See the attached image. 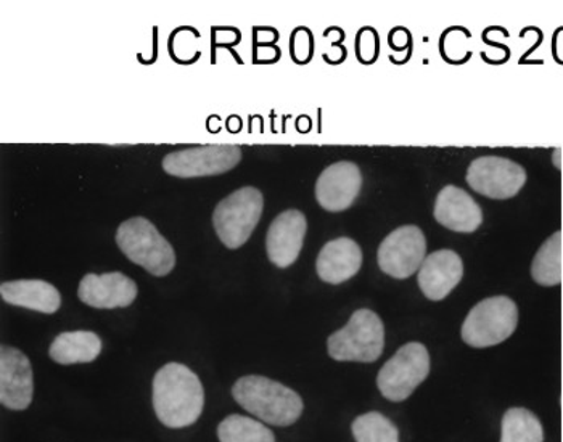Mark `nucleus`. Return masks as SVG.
Instances as JSON below:
<instances>
[{
	"label": "nucleus",
	"instance_id": "12",
	"mask_svg": "<svg viewBox=\"0 0 563 442\" xmlns=\"http://www.w3.org/2000/svg\"><path fill=\"white\" fill-rule=\"evenodd\" d=\"M363 187V174L357 165L340 162L329 166L316 183V200L330 212L347 210Z\"/></svg>",
	"mask_w": 563,
	"mask_h": 442
},
{
	"label": "nucleus",
	"instance_id": "25",
	"mask_svg": "<svg viewBox=\"0 0 563 442\" xmlns=\"http://www.w3.org/2000/svg\"><path fill=\"white\" fill-rule=\"evenodd\" d=\"M291 58L297 64H308L312 58V34L308 27H298L291 36Z\"/></svg>",
	"mask_w": 563,
	"mask_h": 442
},
{
	"label": "nucleus",
	"instance_id": "3",
	"mask_svg": "<svg viewBox=\"0 0 563 442\" xmlns=\"http://www.w3.org/2000/svg\"><path fill=\"white\" fill-rule=\"evenodd\" d=\"M385 327L371 309H360L350 322L327 340L329 356L340 362L371 364L384 353Z\"/></svg>",
	"mask_w": 563,
	"mask_h": 442
},
{
	"label": "nucleus",
	"instance_id": "16",
	"mask_svg": "<svg viewBox=\"0 0 563 442\" xmlns=\"http://www.w3.org/2000/svg\"><path fill=\"white\" fill-rule=\"evenodd\" d=\"M434 219L450 231L472 233L483 224L482 208L467 191L446 186L437 195Z\"/></svg>",
	"mask_w": 563,
	"mask_h": 442
},
{
	"label": "nucleus",
	"instance_id": "13",
	"mask_svg": "<svg viewBox=\"0 0 563 442\" xmlns=\"http://www.w3.org/2000/svg\"><path fill=\"white\" fill-rule=\"evenodd\" d=\"M306 229V216L298 210L280 212L266 236L267 257L274 266L285 269L297 263L303 248Z\"/></svg>",
	"mask_w": 563,
	"mask_h": 442
},
{
	"label": "nucleus",
	"instance_id": "11",
	"mask_svg": "<svg viewBox=\"0 0 563 442\" xmlns=\"http://www.w3.org/2000/svg\"><path fill=\"white\" fill-rule=\"evenodd\" d=\"M34 378L30 358L12 346L0 350V400L10 410H26L33 402Z\"/></svg>",
	"mask_w": 563,
	"mask_h": 442
},
{
	"label": "nucleus",
	"instance_id": "15",
	"mask_svg": "<svg viewBox=\"0 0 563 442\" xmlns=\"http://www.w3.org/2000/svg\"><path fill=\"white\" fill-rule=\"evenodd\" d=\"M464 263L453 250H438L423 261L417 281L430 301H443L461 284Z\"/></svg>",
	"mask_w": 563,
	"mask_h": 442
},
{
	"label": "nucleus",
	"instance_id": "23",
	"mask_svg": "<svg viewBox=\"0 0 563 442\" xmlns=\"http://www.w3.org/2000/svg\"><path fill=\"white\" fill-rule=\"evenodd\" d=\"M351 431L356 442H399V430L380 412H368L356 417Z\"/></svg>",
	"mask_w": 563,
	"mask_h": 442
},
{
	"label": "nucleus",
	"instance_id": "6",
	"mask_svg": "<svg viewBox=\"0 0 563 442\" xmlns=\"http://www.w3.org/2000/svg\"><path fill=\"white\" fill-rule=\"evenodd\" d=\"M263 194L255 187H243L219 201L213 225L219 240L229 250L245 245L263 214Z\"/></svg>",
	"mask_w": 563,
	"mask_h": 442
},
{
	"label": "nucleus",
	"instance_id": "14",
	"mask_svg": "<svg viewBox=\"0 0 563 442\" xmlns=\"http://www.w3.org/2000/svg\"><path fill=\"white\" fill-rule=\"evenodd\" d=\"M137 291L135 281L121 273L87 274L78 288L79 299L96 309L128 308L137 298Z\"/></svg>",
	"mask_w": 563,
	"mask_h": 442
},
{
	"label": "nucleus",
	"instance_id": "26",
	"mask_svg": "<svg viewBox=\"0 0 563 442\" xmlns=\"http://www.w3.org/2000/svg\"><path fill=\"white\" fill-rule=\"evenodd\" d=\"M552 52H554L555 62L563 65V27H559L552 41Z\"/></svg>",
	"mask_w": 563,
	"mask_h": 442
},
{
	"label": "nucleus",
	"instance_id": "20",
	"mask_svg": "<svg viewBox=\"0 0 563 442\" xmlns=\"http://www.w3.org/2000/svg\"><path fill=\"white\" fill-rule=\"evenodd\" d=\"M563 239L562 232L552 233L531 263V277L541 287H558L562 284Z\"/></svg>",
	"mask_w": 563,
	"mask_h": 442
},
{
	"label": "nucleus",
	"instance_id": "27",
	"mask_svg": "<svg viewBox=\"0 0 563 442\" xmlns=\"http://www.w3.org/2000/svg\"><path fill=\"white\" fill-rule=\"evenodd\" d=\"M562 155H563L562 148L554 150V155H552V162H554V166L558 169H562Z\"/></svg>",
	"mask_w": 563,
	"mask_h": 442
},
{
	"label": "nucleus",
	"instance_id": "7",
	"mask_svg": "<svg viewBox=\"0 0 563 442\" xmlns=\"http://www.w3.org/2000/svg\"><path fill=\"white\" fill-rule=\"evenodd\" d=\"M430 374V354L422 343H408L380 368L377 386L391 402H402Z\"/></svg>",
	"mask_w": 563,
	"mask_h": 442
},
{
	"label": "nucleus",
	"instance_id": "21",
	"mask_svg": "<svg viewBox=\"0 0 563 442\" xmlns=\"http://www.w3.org/2000/svg\"><path fill=\"white\" fill-rule=\"evenodd\" d=\"M219 442H276L273 431L252 417H225L218 427Z\"/></svg>",
	"mask_w": 563,
	"mask_h": 442
},
{
	"label": "nucleus",
	"instance_id": "5",
	"mask_svg": "<svg viewBox=\"0 0 563 442\" xmlns=\"http://www.w3.org/2000/svg\"><path fill=\"white\" fill-rule=\"evenodd\" d=\"M519 323V308L507 296L483 299L462 323V340L472 347H489L514 335Z\"/></svg>",
	"mask_w": 563,
	"mask_h": 442
},
{
	"label": "nucleus",
	"instance_id": "19",
	"mask_svg": "<svg viewBox=\"0 0 563 442\" xmlns=\"http://www.w3.org/2000/svg\"><path fill=\"white\" fill-rule=\"evenodd\" d=\"M100 353L102 340L87 330L60 333L48 347V356L62 365L89 364L96 361Z\"/></svg>",
	"mask_w": 563,
	"mask_h": 442
},
{
	"label": "nucleus",
	"instance_id": "22",
	"mask_svg": "<svg viewBox=\"0 0 563 442\" xmlns=\"http://www.w3.org/2000/svg\"><path fill=\"white\" fill-rule=\"evenodd\" d=\"M544 430L540 419L523 407H512L503 417L500 442H542Z\"/></svg>",
	"mask_w": 563,
	"mask_h": 442
},
{
	"label": "nucleus",
	"instance_id": "1",
	"mask_svg": "<svg viewBox=\"0 0 563 442\" xmlns=\"http://www.w3.org/2000/svg\"><path fill=\"white\" fill-rule=\"evenodd\" d=\"M152 400L156 417L165 427L187 428L203 413V385L187 365L169 362L153 378Z\"/></svg>",
	"mask_w": 563,
	"mask_h": 442
},
{
	"label": "nucleus",
	"instance_id": "18",
	"mask_svg": "<svg viewBox=\"0 0 563 442\" xmlns=\"http://www.w3.org/2000/svg\"><path fill=\"white\" fill-rule=\"evenodd\" d=\"M0 295L9 305L43 314H55L62 306L60 291L44 280L3 281Z\"/></svg>",
	"mask_w": 563,
	"mask_h": 442
},
{
	"label": "nucleus",
	"instance_id": "2",
	"mask_svg": "<svg viewBox=\"0 0 563 442\" xmlns=\"http://www.w3.org/2000/svg\"><path fill=\"white\" fill-rule=\"evenodd\" d=\"M232 398L242 409L274 427H290L303 413V399L274 379L249 375L232 386Z\"/></svg>",
	"mask_w": 563,
	"mask_h": 442
},
{
	"label": "nucleus",
	"instance_id": "9",
	"mask_svg": "<svg viewBox=\"0 0 563 442\" xmlns=\"http://www.w3.org/2000/svg\"><path fill=\"white\" fill-rule=\"evenodd\" d=\"M467 184L483 197L509 200L527 184V170L512 159L482 156L468 166Z\"/></svg>",
	"mask_w": 563,
	"mask_h": 442
},
{
	"label": "nucleus",
	"instance_id": "4",
	"mask_svg": "<svg viewBox=\"0 0 563 442\" xmlns=\"http://www.w3.org/2000/svg\"><path fill=\"white\" fill-rule=\"evenodd\" d=\"M117 243L132 263L155 277H165L176 266V253L165 236L145 218H132L118 228Z\"/></svg>",
	"mask_w": 563,
	"mask_h": 442
},
{
	"label": "nucleus",
	"instance_id": "17",
	"mask_svg": "<svg viewBox=\"0 0 563 442\" xmlns=\"http://www.w3.org/2000/svg\"><path fill=\"white\" fill-rule=\"evenodd\" d=\"M363 266L361 246L347 236L325 243L316 263L319 278L327 284L340 285L360 273Z\"/></svg>",
	"mask_w": 563,
	"mask_h": 442
},
{
	"label": "nucleus",
	"instance_id": "10",
	"mask_svg": "<svg viewBox=\"0 0 563 442\" xmlns=\"http://www.w3.org/2000/svg\"><path fill=\"white\" fill-rule=\"evenodd\" d=\"M427 240L417 225H402L382 242L377 261L382 273L398 280L419 273L426 261Z\"/></svg>",
	"mask_w": 563,
	"mask_h": 442
},
{
	"label": "nucleus",
	"instance_id": "8",
	"mask_svg": "<svg viewBox=\"0 0 563 442\" xmlns=\"http://www.w3.org/2000/svg\"><path fill=\"white\" fill-rule=\"evenodd\" d=\"M242 162V148L238 145H207L179 150L163 159V169L174 177L218 176L234 169Z\"/></svg>",
	"mask_w": 563,
	"mask_h": 442
},
{
	"label": "nucleus",
	"instance_id": "24",
	"mask_svg": "<svg viewBox=\"0 0 563 442\" xmlns=\"http://www.w3.org/2000/svg\"><path fill=\"white\" fill-rule=\"evenodd\" d=\"M380 40H378L377 31L374 27H363L356 37V54L363 64H374L378 58L380 51Z\"/></svg>",
	"mask_w": 563,
	"mask_h": 442
}]
</instances>
